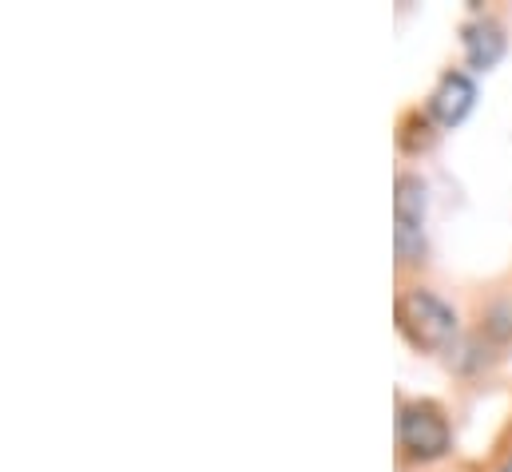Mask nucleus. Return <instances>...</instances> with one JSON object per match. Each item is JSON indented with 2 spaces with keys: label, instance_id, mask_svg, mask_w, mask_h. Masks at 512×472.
Listing matches in <instances>:
<instances>
[{
  "label": "nucleus",
  "instance_id": "obj_1",
  "mask_svg": "<svg viewBox=\"0 0 512 472\" xmlns=\"http://www.w3.org/2000/svg\"><path fill=\"white\" fill-rule=\"evenodd\" d=\"M397 330L405 334V342L413 350L437 354V350L457 342V310L441 294L413 286L397 298Z\"/></svg>",
  "mask_w": 512,
  "mask_h": 472
},
{
  "label": "nucleus",
  "instance_id": "obj_2",
  "mask_svg": "<svg viewBox=\"0 0 512 472\" xmlns=\"http://www.w3.org/2000/svg\"><path fill=\"white\" fill-rule=\"evenodd\" d=\"M397 449H401V457H409L417 465L441 461L453 449V433H449L445 413L433 405H421V401L401 405L397 409Z\"/></svg>",
  "mask_w": 512,
  "mask_h": 472
},
{
  "label": "nucleus",
  "instance_id": "obj_3",
  "mask_svg": "<svg viewBox=\"0 0 512 472\" xmlns=\"http://www.w3.org/2000/svg\"><path fill=\"white\" fill-rule=\"evenodd\" d=\"M477 104V84L465 72H445L429 96V119L437 127H457Z\"/></svg>",
  "mask_w": 512,
  "mask_h": 472
},
{
  "label": "nucleus",
  "instance_id": "obj_4",
  "mask_svg": "<svg viewBox=\"0 0 512 472\" xmlns=\"http://www.w3.org/2000/svg\"><path fill=\"white\" fill-rule=\"evenodd\" d=\"M501 56H505V28L497 20L485 16V20L465 28V60H469V68L489 72V68L501 64Z\"/></svg>",
  "mask_w": 512,
  "mask_h": 472
},
{
  "label": "nucleus",
  "instance_id": "obj_5",
  "mask_svg": "<svg viewBox=\"0 0 512 472\" xmlns=\"http://www.w3.org/2000/svg\"><path fill=\"white\" fill-rule=\"evenodd\" d=\"M393 250H397V262L401 266L425 262V223L393 219Z\"/></svg>",
  "mask_w": 512,
  "mask_h": 472
},
{
  "label": "nucleus",
  "instance_id": "obj_6",
  "mask_svg": "<svg viewBox=\"0 0 512 472\" xmlns=\"http://www.w3.org/2000/svg\"><path fill=\"white\" fill-rule=\"evenodd\" d=\"M393 219H413V223H425V183H421L417 175H397Z\"/></svg>",
  "mask_w": 512,
  "mask_h": 472
},
{
  "label": "nucleus",
  "instance_id": "obj_7",
  "mask_svg": "<svg viewBox=\"0 0 512 472\" xmlns=\"http://www.w3.org/2000/svg\"><path fill=\"white\" fill-rule=\"evenodd\" d=\"M501 472H512V457L505 461V465H501Z\"/></svg>",
  "mask_w": 512,
  "mask_h": 472
}]
</instances>
